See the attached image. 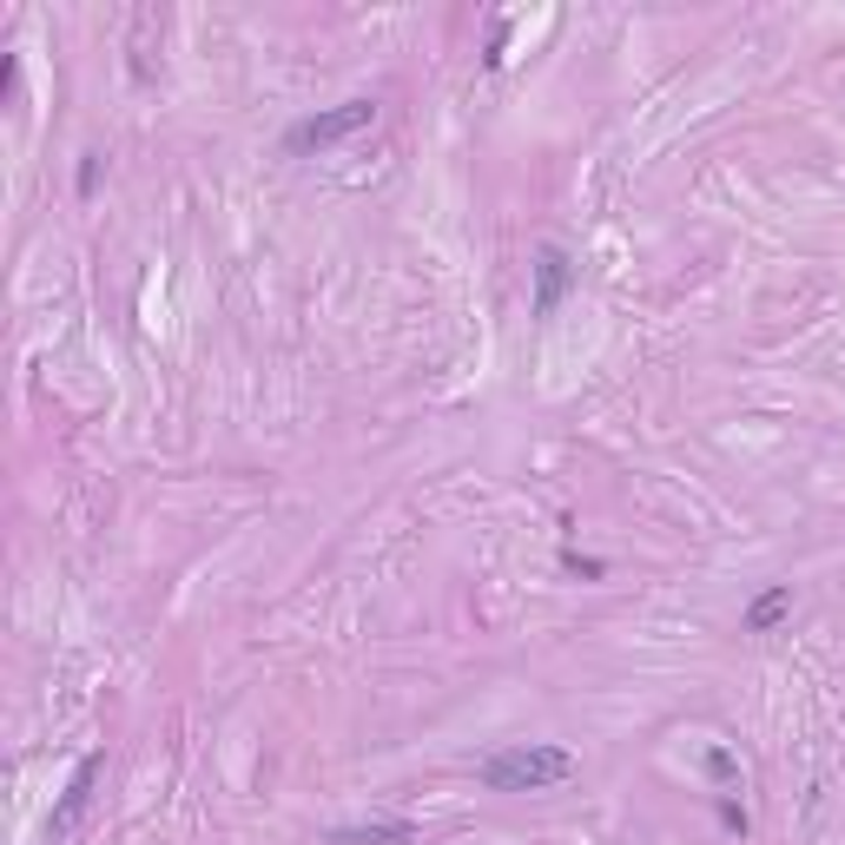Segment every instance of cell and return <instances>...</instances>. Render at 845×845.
<instances>
[{
    "mask_svg": "<svg viewBox=\"0 0 845 845\" xmlns=\"http://www.w3.org/2000/svg\"><path fill=\"white\" fill-rule=\"evenodd\" d=\"M575 773H581V759H575L568 746H555V740L495 746L482 767H476V780H482L489 793H555V786H568Z\"/></svg>",
    "mask_w": 845,
    "mask_h": 845,
    "instance_id": "cell-1",
    "label": "cell"
},
{
    "mask_svg": "<svg viewBox=\"0 0 845 845\" xmlns=\"http://www.w3.org/2000/svg\"><path fill=\"white\" fill-rule=\"evenodd\" d=\"M370 119H377V100H344V106H324V113H311V119H298V126L285 133V152H291V159H304V152H324V146H344V139H357Z\"/></svg>",
    "mask_w": 845,
    "mask_h": 845,
    "instance_id": "cell-2",
    "label": "cell"
},
{
    "mask_svg": "<svg viewBox=\"0 0 845 845\" xmlns=\"http://www.w3.org/2000/svg\"><path fill=\"white\" fill-rule=\"evenodd\" d=\"M100 773H106V753L93 746L87 759L73 767V780H66V793H60V806L47 812V838H60V832H73L79 819H87V806H93V786H100Z\"/></svg>",
    "mask_w": 845,
    "mask_h": 845,
    "instance_id": "cell-3",
    "label": "cell"
},
{
    "mask_svg": "<svg viewBox=\"0 0 845 845\" xmlns=\"http://www.w3.org/2000/svg\"><path fill=\"white\" fill-rule=\"evenodd\" d=\"M529 272H535V298H529V311H535V317H555V311L568 304V291H575V258H568L562 244H542Z\"/></svg>",
    "mask_w": 845,
    "mask_h": 845,
    "instance_id": "cell-4",
    "label": "cell"
},
{
    "mask_svg": "<svg viewBox=\"0 0 845 845\" xmlns=\"http://www.w3.org/2000/svg\"><path fill=\"white\" fill-rule=\"evenodd\" d=\"M799 608V595H793V581H773V588H759V595L746 602V615H740V628L746 634H773L786 615Z\"/></svg>",
    "mask_w": 845,
    "mask_h": 845,
    "instance_id": "cell-5",
    "label": "cell"
},
{
    "mask_svg": "<svg viewBox=\"0 0 845 845\" xmlns=\"http://www.w3.org/2000/svg\"><path fill=\"white\" fill-rule=\"evenodd\" d=\"M416 819H364V825H337L330 845H416Z\"/></svg>",
    "mask_w": 845,
    "mask_h": 845,
    "instance_id": "cell-6",
    "label": "cell"
},
{
    "mask_svg": "<svg viewBox=\"0 0 845 845\" xmlns=\"http://www.w3.org/2000/svg\"><path fill=\"white\" fill-rule=\"evenodd\" d=\"M701 767H707L714 786H727V793L740 786V759H733V746H707V753H701Z\"/></svg>",
    "mask_w": 845,
    "mask_h": 845,
    "instance_id": "cell-7",
    "label": "cell"
},
{
    "mask_svg": "<svg viewBox=\"0 0 845 845\" xmlns=\"http://www.w3.org/2000/svg\"><path fill=\"white\" fill-rule=\"evenodd\" d=\"M100 165H106L100 152H87V159L73 165V192H79V199H93V192H100Z\"/></svg>",
    "mask_w": 845,
    "mask_h": 845,
    "instance_id": "cell-8",
    "label": "cell"
},
{
    "mask_svg": "<svg viewBox=\"0 0 845 845\" xmlns=\"http://www.w3.org/2000/svg\"><path fill=\"white\" fill-rule=\"evenodd\" d=\"M714 812H720V825H727V832H740V838L753 832V819H746V806H740L733 793H720V799H714Z\"/></svg>",
    "mask_w": 845,
    "mask_h": 845,
    "instance_id": "cell-9",
    "label": "cell"
},
{
    "mask_svg": "<svg viewBox=\"0 0 845 845\" xmlns=\"http://www.w3.org/2000/svg\"><path fill=\"white\" fill-rule=\"evenodd\" d=\"M562 575H581V581H602V575H608V562H602V555H562Z\"/></svg>",
    "mask_w": 845,
    "mask_h": 845,
    "instance_id": "cell-10",
    "label": "cell"
},
{
    "mask_svg": "<svg viewBox=\"0 0 845 845\" xmlns=\"http://www.w3.org/2000/svg\"><path fill=\"white\" fill-rule=\"evenodd\" d=\"M502 60H509V21H495V34H489V53H482V66H489V73H502Z\"/></svg>",
    "mask_w": 845,
    "mask_h": 845,
    "instance_id": "cell-11",
    "label": "cell"
}]
</instances>
